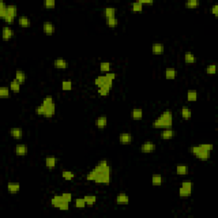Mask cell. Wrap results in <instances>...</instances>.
Wrapping results in <instances>:
<instances>
[{"mask_svg":"<svg viewBox=\"0 0 218 218\" xmlns=\"http://www.w3.org/2000/svg\"><path fill=\"white\" fill-rule=\"evenodd\" d=\"M74 204H75V205H74V206H75L76 208H78V209L84 208V207L86 206V203H85V201H84V198H76V199H75V203H74Z\"/></svg>","mask_w":218,"mask_h":218,"instance_id":"42","label":"cell"},{"mask_svg":"<svg viewBox=\"0 0 218 218\" xmlns=\"http://www.w3.org/2000/svg\"><path fill=\"white\" fill-rule=\"evenodd\" d=\"M7 11L8 15L10 16L16 18L17 16V7L15 4H9L7 5Z\"/></svg>","mask_w":218,"mask_h":218,"instance_id":"32","label":"cell"},{"mask_svg":"<svg viewBox=\"0 0 218 218\" xmlns=\"http://www.w3.org/2000/svg\"><path fill=\"white\" fill-rule=\"evenodd\" d=\"M43 107H44V109H45V113H44V117L52 118L54 116L55 113H56V104H55V103H53V104L51 105V106H49V107H44V106H43Z\"/></svg>","mask_w":218,"mask_h":218,"instance_id":"21","label":"cell"},{"mask_svg":"<svg viewBox=\"0 0 218 218\" xmlns=\"http://www.w3.org/2000/svg\"><path fill=\"white\" fill-rule=\"evenodd\" d=\"M200 2L198 0H189L185 3V7L188 9H197L199 6Z\"/></svg>","mask_w":218,"mask_h":218,"instance_id":"33","label":"cell"},{"mask_svg":"<svg viewBox=\"0 0 218 218\" xmlns=\"http://www.w3.org/2000/svg\"><path fill=\"white\" fill-rule=\"evenodd\" d=\"M73 88V83L70 79H67V80H63L61 83V90L64 91H71Z\"/></svg>","mask_w":218,"mask_h":218,"instance_id":"40","label":"cell"},{"mask_svg":"<svg viewBox=\"0 0 218 218\" xmlns=\"http://www.w3.org/2000/svg\"><path fill=\"white\" fill-rule=\"evenodd\" d=\"M111 67H112V64L110 62H108V61H102L100 64V70L102 73H109L110 72Z\"/></svg>","mask_w":218,"mask_h":218,"instance_id":"37","label":"cell"},{"mask_svg":"<svg viewBox=\"0 0 218 218\" xmlns=\"http://www.w3.org/2000/svg\"><path fill=\"white\" fill-rule=\"evenodd\" d=\"M118 141H119V143L122 145L131 144L132 142V135L131 133H127V132L121 133L119 135V137H118Z\"/></svg>","mask_w":218,"mask_h":218,"instance_id":"7","label":"cell"},{"mask_svg":"<svg viewBox=\"0 0 218 218\" xmlns=\"http://www.w3.org/2000/svg\"><path fill=\"white\" fill-rule=\"evenodd\" d=\"M181 118H182L184 120H189V119L192 118V112L191 110L189 109L188 107H187V106H183V107L181 108Z\"/></svg>","mask_w":218,"mask_h":218,"instance_id":"22","label":"cell"},{"mask_svg":"<svg viewBox=\"0 0 218 218\" xmlns=\"http://www.w3.org/2000/svg\"><path fill=\"white\" fill-rule=\"evenodd\" d=\"M130 202V198L126 194H119L117 195L116 197V203L118 205H126L129 204Z\"/></svg>","mask_w":218,"mask_h":218,"instance_id":"14","label":"cell"},{"mask_svg":"<svg viewBox=\"0 0 218 218\" xmlns=\"http://www.w3.org/2000/svg\"><path fill=\"white\" fill-rule=\"evenodd\" d=\"M143 117V112L141 108H136L131 112V118L134 120H140Z\"/></svg>","mask_w":218,"mask_h":218,"instance_id":"24","label":"cell"},{"mask_svg":"<svg viewBox=\"0 0 218 218\" xmlns=\"http://www.w3.org/2000/svg\"><path fill=\"white\" fill-rule=\"evenodd\" d=\"M62 198H63L64 201L68 202V203H71L72 200H73V195L70 193H64L61 194Z\"/></svg>","mask_w":218,"mask_h":218,"instance_id":"45","label":"cell"},{"mask_svg":"<svg viewBox=\"0 0 218 218\" xmlns=\"http://www.w3.org/2000/svg\"><path fill=\"white\" fill-rule=\"evenodd\" d=\"M3 20H4V21H5L6 23L11 24V23H13V22H14V20H15V18H14V17H12V16H9V15H8V16H7L5 17V18H4Z\"/></svg>","mask_w":218,"mask_h":218,"instance_id":"49","label":"cell"},{"mask_svg":"<svg viewBox=\"0 0 218 218\" xmlns=\"http://www.w3.org/2000/svg\"><path fill=\"white\" fill-rule=\"evenodd\" d=\"M20 185L19 182H9L7 184V190L10 194H16L19 193Z\"/></svg>","mask_w":218,"mask_h":218,"instance_id":"10","label":"cell"},{"mask_svg":"<svg viewBox=\"0 0 218 218\" xmlns=\"http://www.w3.org/2000/svg\"><path fill=\"white\" fill-rule=\"evenodd\" d=\"M187 99L188 101H196L198 99V92L196 91H188L187 94Z\"/></svg>","mask_w":218,"mask_h":218,"instance_id":"35","label":"cell"},{"mask_svg":"<svg viewBox=\"0 0 218 218\" xmlns=\"http://www.w3.org/2000/svg\"><path fill=\"white\" fill-rule=\"evenodd\" d=\"M175 131L170 128V129H164L160 132V138L162 140H171L175 136Z\"/></svg>","mask_w":218,"mask_h":218,"instance_id":"9","label":"cell"},{"mask_svg":"<svg viewBox=\"0 0 218 218\" xmlns=\"http://www.w3.org/2000/svg\"><path fill=\"white\" fill-rule=\"evenodd\" d=\"M173 124V113L171 111H164L153 122V127L155 129H170Z\"/></svg>","mask_w":218,"mask_h":218,"instance_id":"3","label":"cell"},{"mask_svg":"<svg viewBox=\"0 0 218 218\" xmlns=\"http://www.w3.org/2000/svg\"><path fill=\"white\" fill-rule=\"evenodd\" d=\"M140 2L141 3V4L144 6V4H149V5H152L153 4V0H148V1H145V0H140Z\"/></svg>","mask_w":218,"mask_h":218,"instance_id":"50","label":"cell"},{"mask_svg":"<svg viewBox=\"0 0 218 218\" xmlns=\"http://www.w3.org/2000/svg\"><path fill=\"white\" fill-rule=\"evenodd\" d=\"M106 25L111 28H114L118 25V20L116 16L111 17V18H106Z\"/></svg>","mask_w":218,"mask_h":218,"instance_id":"30","label":"cell"},{"mask_svg":"<svg viewBox=\"0 0 218 218\" xmlns=\"http://www.w3.org/2000/svg\"><path fill=\"white\" fill-rule=\"evenodd\" d=\"M20 85H21V84H20V83H19V82L15 78L14 80H12L11 82H10V91H13L14 93H18V92H20Z\"/></svg>","mask_w":218,"mask_h":218,"instance_id":"28","label":"cell"},{"mask_svg":"<svg viewBox=\"0 0 218 218\" xmlns=\"http://www.w3.org/2000/svg\"><path fill=\"white\" fill-rule=\"evenodd\" d=\"M8 16V11H7V4L3 1L0 2V17L4 19Z\"/></svg>","mask_w":218,"mask_h":218,"instance_id":"36","label":"cell"},{"mask_svg":"<svg viewBox=\"0 0 218 218\" xmlns=\"http://www.w3.org/2000/svg\"><path fill=\"white\" fill-rule=\"evenodd\" d=\"M54 66L58 69H66L68 66L67 61L63 58H57L54 60Z\"/></svg>","mask_w":218,"mask_h":218,"instance_id":"17","label":"cell"},{"mask_svg":"<svg viewBox=\"0 0 218 218\" xmlns=\"http://www.w3.org/2000/svg\"><path fill=\"white\" fill-rule=\"evenodd\" d=\"M10 89L6 86L0 87V98H9L10 96Z\"/></svg>","mask_w":218,"mask_h":218,"instance_id":"39","label":"cell"},{"mask_svg":"<svg viewBox=\"0 0 218 218\" xmlns=\"http://www.w3.org/2000/svg\"><path fill=\"white\" fill-rule=\"evenodd\" d=\"M95 123H96V127L98 129L103 130L108 125V118H107V116H105V115L100 116V117H98L96 119Z\"/></svg>","mask_w":218,"mask_h":218,"instance_id":"13","label":"cell"},{"mask_svg":"<svg viewBox=\"0 0 218 218\" xmlns=\"http://www.w3.org/2000/svg\"><path fill=\"white\" fill-rule=\"evenodd\" d=\"M211 12L216 17L218 16V5L217 4H214L213 6L211 8Z\"/></svg>","mask_w":218,"mask_h":218,"instance_id":"48","label":"cell"},{"mask_svg":"<svg viewBox=\"0 0 218 218\" xmlns=\"http://www.w3.org/2000/svg\"><path fill=\"white\" fill-rule=\"evenodd\" d=\"M16 153L18 156H25L27 154V152H28V148H27L26 145L24 144H17L16 146Z\"/></svg>","mask_w":218,"mask_h":218,"instance_id":"16","label":"cell"},{"mask_svg":"<svg viewBox=\"0 0 218 218\" xmlns=\"http://www.w3.org/2000/svg\"><path fill=\"white\" fill-rule=\"evenodd\" d=\"M61 176L66 181H72L75 177V174L71 171H63L61 173Z\"/></svg>","mask_w":218,"mask_h":218,"instance_id":"38","label":"cell"},{"mask_svg":"<svg viewBox=\"0 0 218 218\" xmlns=\"http://www.w3.org/2000/svg\"><path fill=\"white\" fill-rule=\"evenodd\" d=\"M176 77V70L171 67V68H167L165 71V78L167 79H174Z\"/></svg>","mask_w":218,"mask_h":218,"instance_id":"34","label":"cell"},{"mask_svg":"<svg viewBox=\"0 0 218 218\" xmlns=\"http://www.w3.org/2000/svg\"><path fill=\"white\" fill-rule=\"evenodd\" d=\"M213 145L210 143H202L198 146H194L189 148V152L201 161H207L211 158Z\"/></svg>","mask_w":218,"mask_h":218,"instance_id":"2","label":"cell"},{"mask_svg":"<svg viewBox=\"0 0 218 218\" xmlns=\"http://www.w3.org/2000/svg\"><path fill=\"white\" fill-rule=\"evenodd\" d=\"M216 72V64H210L206 67V73L210 75H213Z\"/></svg>","mask_w":218,"mask_h":218,"instance_id":"43","label":"cell"},{"mask_svg":"<svg viewBox=\"0 0 218 218\" xmlns=\"http://www.w3.org/2000/svg\"><path fill=\"white\" fill-rule=\"evenodd\" d=\"M64 202V199L62 198L61 195H55L53 198H51V204L52 205V207L55 208H60V206L62 205V203Z\"/></svg>","mask_w":218,"mask_h":218,"instance_id":"15","label":"cell"},{"mask_svg":"<svg viewBox=\"0 0 218 218\" xmlns=\"http://www.w3.org/2000/svg\"><path fill=\"white\" fill-rule=\"evenodd\" d=\"M116 9L113 7H107L103 10V14L106 18H111V17H115L116 16Z\"/></svg>","mask_w":218,"mask_h":218,"instance_id":"25","label":"cell"},{"mask_svg":"<svg viewBox=\"0 0 218 218\" xmlns=\"http://www.w3.org/2000/svg\"><path fill=\"white\" fill-rule=\"evenodd\" d=\"M45 166L50 169V170H52L56 168L57 164V162H58V158L55 156H47L45 158Z\"/></svg>","mask_w":218,"mask_h":218,"instance_id":"12","label":"cell"},{"mask_svg":"<svg viewBox=\"0 0 218 218\" xmlns=\"http://www.w3.org/2000/svg\"><path fill=\"white\" fill-rule=\"evenodd\" d=\"M86 180L94 181L97 184H110L112 180V168L108 160L103 159L98 162L97 165L86 175Z\"/></svg>","mask_w":218,"mask_h":218,"instance_id":"1","label":"cell"},{"mask_svg":"<svg viewBox=\"0 0 218 218\" xmlns=\"http://www.w3.org/2000/svg\"><path fill=\"white\" fill-rule=\"evenodd\" d=\"M35 113H36L38 115H39V116H44V113H45V109H44V108L43 107V105L41 104L39 105V106H38L37 108H36V109H35Z\"/></svg>","mask_w":218,"mask_h":218,"instance_id":"46","label":"cell"},{"mask_svg":"<svg viewBox=\"0 0 218 218\" xmlns=\"http://www.w3.org/2000/svg\"><path fill=\"white\" fill-rule=\"evenodd\" d=\"M194 188V183L190 181H184L181 182V185L179 188V196L181 198H188L191 196Z\"/></svg>","mask_w":218,"mask_h":218,"instance_id":"5","label":"cell"},{"mask_svg":"<svg viewBox=\"0 0 218 218\" xmlns=\"http://www.w3.org/2000/svg\"><path fill=\"white\" fill-rule=\"evenodd\" d=\"M164 44L160 43H155L152 45V52L154 55H161L164 53Z\"/></svg>","mask_w":218,"mask_h":218,"instance_id":"18","label":"cell"},{"mask_svg":"<svg viewBox=\"0 0 218 218\" xmlns=\"http://www.w3.org/2000/svg\"><path fill=\"white\" fill-rule=\"evenodd\" d=\"M43 31L46 35H52L56 31V27L55 25L51 21H45L43 24Z\"/></svg>","mask_w":218,"mask_h":218,"instance_id":"8","label":"cell"},{"mask_svg":"<svg viewBox=\"0 0 218 218\" xmlns=\"http://www.w3.org/2000/svg\"><path fill=\"white\" fill-rule=\"evenodd\" d=\"M16 79L20 84H23L26 81V73L23 71L18 70L16 72Z\"/></svg>","mask_w":218,"mask_h":218,"instance_id":"31","label":"cell"},{"mask_svg":"<svg viewBox=\"0 0 218 218\" xmlns=\"http://www.w3.org/2000/svg\"><path fill=\"white\" fill-rule=\"evenodd\" d=\"M116 74L114 73H107L105 75L98 76L95 79V84L99 89H103L105 91L110 92L111 89L113 87V81L115 79Z\"/></svg>","mask_w":218,"mask_h":218,"instance_id":"4","label":"cell"},{"mask_svg":"<svg viewBox=\"0 0 218 218\" xmlns=\"http://www.w3.org/2000/svg\"><path fill=\"white\" fill-rule=\"evenodd\" d=\"M10 135L11 137L16 139V140H20L23 136V131H22L21 128H11L10 131Z\"/></svg>","mask_w":218,"mask_h":218,"instance_id":"11","label":"cell"},{"mask_svg":"<svg viewBox=\"0 0 218 218\" xmlns=\"http://www.w3.org/2000/svg\"><path fill=\"white\" fill-rule=\"evenodd\" d=\"M163 177L160 174H153L152 176V184L153 186H161Z\"/></svg>","mask_w":218,"mask_h":218,"instance_id":"27","label":"cell"},{"mask_svg":"<svg viewBox=\"0 0 218 218\" xmlns=\"http://www.w3.org/2000/svg\"><path fill=\"white\" fill-rule=\"evenodd\" d=\"M2 36H3V40L8 41L14 36L13 30L9 27H4L3 28V32H2Z\"/></svg>","mask_w":218,"mask_h":218,"instance_id":"20","label":"cell"},{"mask_svg":"<svg viewBox=\"0 0 218 218\" xmlns=\"http://www.w3.org/2000/svg\"><path fill=\"white\" fill-rule=\"evenodd\" d=\"M69 204H70V203L64 201L63 203H62V205L60 206L59 210H60V211H68V210H69Z\"/></svg>","mask_w":218,"mask_h":218,"instance_id":"47","label":"cell"},{"mask_svg":"<svg viewBox=\"0 0 218 218\" xmlns=\"http://www.w3.org/2000/svg\"><path fill=\"white\" fill-rule=\"evenodd\" d=\"M131 10L134 12H140L141 10H143V5L141 4V3L140 1L137 2H134L131 4Z\"/></svg>","mask_w":218,"mask_h":218,"instance_id":"41","label":"cell"},{"mask_svg":"<svg viewBox=\"0 0 218 218\" xmlns=\"http://www.w3.org/2000/svg\"><path fill=\"white\" fill-rule=\"evenodd\" d=\"M156 150V145L153 141H145L141 146V152L142 153H152Z\"/></svg>","mask_w":218,"mask_h":218,"instance_id":"6","label":"cell"},{"mask_svg":"<svg viewBox=\"0 0 218 218\" xmlns=\"http://www.w3.org/2000/svg\"><path fill=\"white\" fill-rule=\"evenodd\" d=\"M176 172L180 176H186L189 173V168L187 165H178L176 168Z\"/></svg>","mask_w":218,"mask_h":218,"instance_id":"26","label":"cell"},{"mask_svg":"<svg viewBox=\"0 0 218 218\" xmlns=\"http://www.w3.org/2000/svg\"><path fill=\"white\" fill-rule=\"evenodd\" d=\"M184 60L187 64H194L197 61V57L195 56L194 53L188 51L184 55Z\"/></svg>","mask_w":218,"mask_h":218,"instance_id":"19","label":"cell"},{"mask_svg":"<svg viewBox=\"0 0 218 218\" xmlns=\"http://www.w3.org/2000/svg\"><path fill=\"white\" fill-rule=\"evenodd\" d=\"M44 6L46 9H54L56 7V2L54 0H45L44 2Z\"/></svg>","mask_w":218,"mask_h":218,"instance_id":"44","label":"cell"},{"mask_svg":"<svg viewBox=\"0 0 218 218\" xmlns=\"http://www.w3.org/2000/svg\"><path fill=\"white\" fill-rule=\"evenodd\" d=\"M84 199L87 206L92 207L95 203L96 202L97 198H96V196H95V195H85L84 197Z\"/></svg>","mask_w":218,"mask_h":218,"instance_id":"29","label":"cell"},{"mask_svg":"<svg viewBox=\"0 0 218 218\" xmlns=\"http://www.w3.org/2000/svg\"><path fill=\"white\" fill-rule=\"evenodd\" d=\"M31 20L30 18L25 16H21L18 18V24L21 27H29L31 26Z\"/></svg>","mask_w":218,"mask_h":218,"instance_id":"23","label":"cell"}]
</instances>
